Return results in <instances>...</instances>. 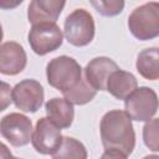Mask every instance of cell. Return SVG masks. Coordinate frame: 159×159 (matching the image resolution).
<instances>
[{"mask_svg": "<svg viewBox=\"0 0 159 159\" xmlns=\"http://www.w3.org/2000/svg\"><path fill=\"white\" fill-rule=\"evenodd\" d=\"M101 140L104 150L112 149L130 155L135 147V133L130 117L120 109L107 112L99 123Z\"/></svg>", "mask_w": 159, "mask_h": 159, "instance_id": "1", "label": "cell"}, {"mask_svg": "<svg viewBox=\"0 0 159 159\" xmlns=\"http://www.w3.org/2000/svg\"><path fill=\"white\" fill-rule=\"evenodd\" d=\"M46 77L51 87L63 93L80 83L82 80V67L75 58L62 55L47 63Z\"/></svg>", "mask_w": 159, "mask_h": 159, "instance_id": "2", "label": "cell"}, {"mask_svg": "<svg viewBox=\"0 0 159 159\" xmlns=\"http://www.w3.org/2000/svg\"><path fill=\"white\" fill-rule=\"evenodd\" d=\"M128 29L130 34L140 41H148L158 37L159 4L157 1H152L135 7L128 16Z\"/></svg>", "mask_w": 159, "mask_h": 159, "instance_id": "3", "label": "cell"}, {"mask_svg": "<svg viewBox=\"0 0 159 159\" xmlns=\"http://www.w3.org/2000/svg\"><path fill=\"white\" fill-rule=\"evenodd\" d=\"M96 26L93 16L83 7L73 10L65 20L63 36L67 42L76 47H83L94 39Z\"/></svg>", "mask_w": 159, "mask_h": 159, "instance_id": "4", "label": "cell"}, {"mask_svg": "<svg viewBox=\"0 0 159 159\" xmlns=\"http://www.w3.org/2000/svg\"><path fill=\"white\" fill-rule=\"evenodd\" d=\"M124 108L132 120L148 122L158 112L157 92L147 86L139 87L124 99Z\"/></svg>", "mask_w": 159, "mask_h": 159, "instance_id": "5", "label": "cell"}, {"mask_svg": "<svg viewBox=\"0 0 159 159\" xmlns=\"http://www.w3.org/2000/svg\"><path fill=\"white\" fill-rule=\"evenodd\" d=\"M27 41L31 50L39 55L45 56L50 52L56 51L63 42L62 30L57 24L53 22H42L35 24L31 26Z\"/></svg>", "mask_w": 159, "mask_h": 159, "instance_id": "6", "label": "cell"}, {"mask_svg": "<svg viewBox=\"0 0 159 159\" xmlns=\"http://www.w3.org/2000/svg\"><path fill=\"white\" fill-rule=\"evenodd\" d=\"M0 134L12 145L24 147L32 137V122L21 113H9L0 119Z\"/></svg>", "mask_w": 159, "mask_h": 159, "instance_id": "7", "label": "cell"}, {"mask_svg": "<svg viewBox=\"0 0 159 159\" xmlns=\"http://www.w3.org/2000/svg\"><path fill=\"white\" fill-rule=\"evenodd\" d=\"M12 102L17 109L25 113L37 112L43 103V87L32 78H26L15 84L11 92Z\"/></svg>", "mask_w": 159, "mask_h": 159, "instance_id": "8", "label": "cell"}, {"mask_svg": "<svg viewBox=\"0 0 159 159\" xmlns=\"http://www.w3.org/2000/svg\"><path fill=\"white\" fill-rule=\"evenodd\" d=\"M62 142L61 129L55 125L47 117L36 122L35 132L31 137L34 149L42 155H52Z\"/></svg>", "mask_w": 159, "mask_h": 159, "instance_id": "9", "label": "cell"}, {"mask_svg": "<svg viewBox=\"0 0 159 159\" xmlns=\"http://www.w3.org/2000/svg\"><path fill=\"white\" fill-rule=\"evenodd\" d=\"M26 63V52L19 42L7 41L0 45V73L16 76L25 70Z\"/></svg>", "mask_w": 159, "mask_h": 159, "instance_id": "10", "label": "cell"}, {"mask_svg": "<svg viewBox=\"0 0 159 159\" xmlns=\"http://www.w3.org/2000/svg\"><path fill=\"white\" fill-rule=\"evenodd\" d=\"M118 65L109 57L99 56L92 58L84 67V80L96 91H106L108 77L118 70Z\"/></svg>", "mask_w": 159, "mask_h": 159, "instance_id": "11", "label": "cell"}, {"mask_svg": "<svg viewBox=\"0 0 159 159\" xmlns=\"http://www.w3.org/2000/svg\"><path fill=\"white\" fill-rule=\"evenodd\" d=\"M66 1L60 0H32L27 7V19L32 25L42 22L56 24Z\"/></svg>", "mask_w": 159, "mask_h": 159, "instance_id": "12", "label": "cell"}, {"mask_svg": "<svg viewBox=\"0 0 159 159\" xmlns=\"http://www.w3.org/2000/svg\"><path fill=\"white\" fill-rule=\"evenodd\" d=\"M45 109L47 118L60 129L70 128L72 125L75 119V108L67 99L60 97L51 98L46 102Z\"/></svg>", "mask_w": 159, "mask_h": 159, "instance_id": "13", "label": "cell"}, {"mask_svg": "<svg viewBox=\"0 0 159 159\" xmlns=\"http://www.w3.org/2000/svg\"><path fill=\"white\" fill-rule=\"evenodd\" d=\"M137 88L138 81L135 76L120 68L111 73L106 86V91H108L117 99H125Z\"/></svg>", "mask_w": 159, "mask_h": 159, "instance_id": "14", "label": "cell"}, {"mask_svg": "<svg viewBox=\"0 0 159 159\" xmlns=\"http://www.w3.org/2000/svg\"><path fill=\"white\" fill-rule=\"evenodd\" d=\"M135 67L145 80L157 81L159 78V48L148 47L142 50L137 56Z\"/></svg>", "mask_w": 159, "mask_h": 159, "instance_id": "15", "label": "cell"}, {"mask_svg": "<svg viewBox=\"0 0 159 159\" xmlns=\"http://www.w3.org/2000/svg\"><path fill=\"white\" fill-rule=\"evenodd\" d=\"M87 149L82 142L72 137H62V142L52 159H87Z\"/></svg>", "mask_w": 159, "mask_h": 159, "instance_id": "16", "label": "cell"}, {"mask_svg": "<svg viewBox=\"0 0 159 159\" xmlns=\"http://www.w3.org/2000/svg\"><path fill=\"white\" fill-rule=\"evenodd\" d=\"M62 94H63L65 99H67L72 104L83 106V104H87L88 102H91L96 97L97 91L89 86V83L84 80V77H82V80L80 81L78 84H76L73 88L63 92Z\"/></svg>", "mask_w": 159, "mask_h": 159, "instance_id": "17", "label": "cell"}, {"mask_svg": "<svg viewBox=\"0 0 159 159\" xmlns=\"http://www.w3.org/2000/svg\"><path fill=\"white\" fill-rule=\"evenodd\" d=\"M158 129H159V119L158 118H152L143 127V140H144V144L150 150H153L154 153H157L159 150Z\"/></svg>", "mask_w": 159, "mask_h": 159, "instance_id": "18", "label": "cell"}, {"mask_svg": "<svg viewBox=\"0 0 159 159\" xmlns=\"http://www.w3.org/2000/svg\"><path fill=\"white\" fill-rule=\"evenodd\" d=\"M91 5L98 11V14H101L102 16H107V17L119 15L124 9V1L122 0H109V1L92 0Z\"/></svg>", "mask_w": 159, "mask_h": 159, "instance_id": "19", "label": "cell"}, {"mask_svg": "<svg viewBox=\"0 0 159 159\" xmlns=\"http://www.w3.org/2000/svg\"><path fill=\"white\" fill-rule=\"evenodd\" d=\"M12 88L10 87L9 83L0 81V112L5 111L12 102V96H11Z\"/></svg>", "mask_w": 159, "mask_h": 159, "instance_id": "20", "label": "cell"}, {"mask_svg": "<svg viewBox=\"0 0 159 159\" xmlns=\"http://www.w3.org/2000/svg\"><path fill=\"white\" fill-rule=\"evenodd\" d=\"M99 159H127V155H124L117 150L107 149V150H104V153L101 155Z\"/></svg>", "mask_w": 159, "mask_h": 159, "instance_id": "21", "label": "cell"}, {"mask_svg": "<svg viewBox=\"0 0 159 159\" xmlns=\"http://www.w3.org/2000/svg\"><path fill=\"white\" fill-rule=\"evenodd\" d=\"M11 150L9 149L7 145H5L2 142H0V159H12Z\"/></svg>", "mask_w": 159, "mask_h": 159, "instance_id": "22", "label": "cell"}, {"mask_svg": "<svg viewBox=\"0 0 159 159\" xmlns=\"http://www.w3.org/2000/svg\"><path fill=\"white\" fill-rule=\"evenodd\" d=\"M21 4H22V0H20V1H16V2H9V1H0V7H1V9H5V10H9V9L16 7L17 5H21Z\"/></svg>", "mask_w": 159, "mask_h": 159, "instance_id": "23", "label": "cell"}, {"mask_svg": "<svg viewBox=\"0 0 159 159\" xmlns=\"http://www.w3.org/2000/svg\"><path fill=\"white\" fill-rule=\"evenodd\" d=\"M143 159H159V157H158L157 154H152V155H147V157H144Z\"/></svg>", "mask_w": 159, "mask_h": 159, "instance_id": "24", "label": "cell"}, {"mask_svg": "<svg viewBox=\"0 0 159 159\" xmlns=\"http://www.w3.org/2000/svg\"><path fill=\"white\" fill-rule=\"evenodd\" d=\"M2 37H4V31H2V26H1V22H0V45H1Z\"/></svg>", "mask_w": 159, "mask_h": 159, "instance_id": "25", "label": "cell"}, {"mask_svg": "<svg viewBox=\"0 0 159 159\" xmlns=\"http://www.w3.org/2000/svg\"><path fill=\"white\" fill-rule=\"evenodd\" d=\"M12 159H22V158H17V157H14Z\"/></svg>", "mask_w": 159, "mask_h": 159, "instance_id": "26", "label": "cell"}]
</instances>
